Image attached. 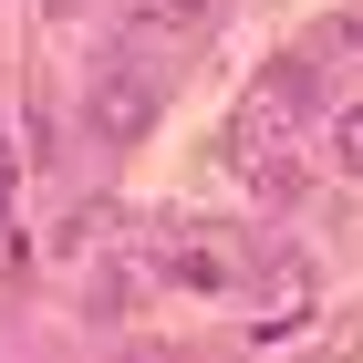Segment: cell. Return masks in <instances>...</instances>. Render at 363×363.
<instances>
[{
  "instance_id": "obj_1",
  "label": "cell",
  "mask_w": 363,
  "mask_h": 363,
  "mask_svg": "<svg viewBox=\"0 0 363 363\" xmlns=\"http://www.w3.org/2000/svg\"><path fill=\"white\" fill-rule=\"evenodd\" d=\"M218 156L250 177V197H259V208H291V197L311 187V167H301V145H291V125H280V114H259V104H239V114H228Z\"/></svg>"
},
{
  "instance_id": "obj_2",
  "label": "cell",
  "mask_w": 363,
  "mask_h": 363,
  "mask_svg": "<svg viewBox=\"0 0 363 363\" xmlns=\"http://www.w3.org/2000/svg\"><path fill=\"white\" fill-rule=\"evenodd\" d=\"M156 104H167V84H156V62L145 52H104L94 62V84H84V125L104 145H135L145 125H156Z\"/></svg>"
},
{
  "instance_id": "obj_3",
  "label": "cell",
  "mask_w": 363,
  "mask_h": 363,
  "mask_svg": "<svg viewBox=\"0 0 363 363\" xmlns=\"http://www.w3.org/2000/svg\"><path fill=\"white\" fill-rule=\"evenodd\" d=\"M156 270L177 280V291H250L270 259L239 239V228H167V250H156Z\"/></svg>"
},
{
  "instance_id": "obj_4",
  "label": "cell",
  "mask_w": 363,
  "mask_h": 363,
  "mask_svg": "<svg viewBox=\"0 0 363 363\" xmlns=\"http://www.w3.org/2000/svg\"><path fill=\"white\" fill-rule=\"evenodd\" d=\"M218 21V0H125V31L135 42H197Z\"/></svg>"
},
{
  "instance_id": "obj_5",
  "label": "cell",
  "mask_w": 363,
  "mask_h": 363,
  "mask_svg": "<svg viewBox=\"0 0 363 363\" xmlns=\"http://www.w3.org/2000/svg\"><path fill=\"white\" fill-rule=\"evenodd\" d=\"M250 104H259V114H280V125H301V114L322 104V73H311L301 52H280L270 73H259V94H250Z\"/></svg>"
},
{
  "instance_id": "obj_6",
  "label": "cell",
  "mask_w": 363,
  "mask_h": 363,
  "mask_svg": "<svg viewBox=\"0 0 363 363\" xmlns=\"http://www.w3.org/2000/svg\"><path fill=\"white\" fill-rule=\"evenodd\" d=\"M333 167H342V177H363V94L333 114Z\"/></svg>"
},
{
  "instance_id": "obj_7",
  "label": "cell",
  "mask_w": 363,
  "mask_h": 363,
  "mask_svg": "<svg viewBox=\"0 0 363 363\" xmlns=\"http://www.w3.org/2000/svg\"><path fill=\"white\" fill-rule=\"evenodd\" d=\"M0 197H11V145H0Z\"/></svg>"
}]
</instances>
